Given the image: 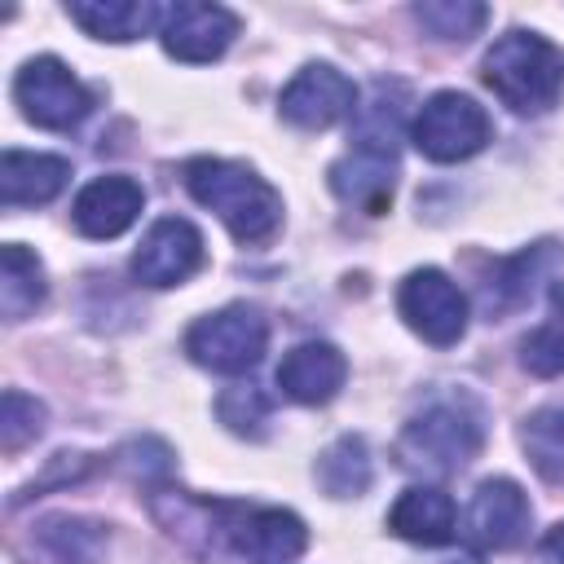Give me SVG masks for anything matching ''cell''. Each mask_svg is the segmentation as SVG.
I'll list each match as a JSON object with an SVG mask.
<instances>
[{
  "mask_svg": "<svg viewBox=\"0 0 564 564\" xmlns=\"http://www.w3.org/2000/svg\"><path fill=\"white\" fill-rule=\"evenodd\" d=\"M264 344H269V322L251 304L216 308V313L198 317L185 330V352L198 366L216 370V375H242V370H251L264 357Z\"/></svg>",
  "mask_w": 564,
  "mask_h": 564,
  "instance_id": "8992f818",
  "label": "cell"
},
{
  "mask_svg": "<svg viewBox=\"0 0 564 564\" xmlns=\"http://www.w3.org/2000/svg\"><path fill=\"white\" fill-rule=\"evenodd\" d=\"M414 22L436 40H471L489 22V9L476 0H423L414 4Z\"/></svg>",
  "mask_w": 564,
  "mask_h": 564,
  "instance_id": "d4e9b609",
  "label": "cell"
},
{
  "mask_svg": "<svg viewBox=\"0 0 564 564\" xmlns=\"http://www.w3.org/2000/svg\"><path fill=\"white\" fill-rule=\"evenodd\" d=\"M317 485L330 498H357L370 485V449L361 436H339L322 458H317Z\"/></svg>",
  "mask_w": 564,
  "mask_h": 564,
  "instance_id": "7402d4cb",
  "label": "cell"
},
{
  "mask_svg": "<svg viewBox=\"0 0 564 564\" xmlns=\"http://www.w3.org/2000/svg\"><path fill=\"white\" fill-rule=\"evenodd\" d=\"M216 414L229 432L238 436H260L264 423H269V397L256 388V383H229L216 401Z\"/></svg>",
  "mask_w": 564,
  "mask_h": 564,
  "instance_id": "484cf974",
  "label": "cell"
},
{
  "mask_svg": "<svg viewBox=\"0 0 564 564\" xmlns=\"http://www.w3.org/2000/svg\"><path fill=\"white\" fill-rule=\"evenodd\" d=\"M238 35V18L225 4L176 0L163 9L159 40L176 62H216Z\"/></svg>",
  "mask_w": 564,
  "mask_h": 564,
  "instance_id": "8fae6325",
  "label": "cell"
},
{
  "mask_svg": "<svg viewBox=\"0 0 564 564\" xmlns=\"http://www.w3.org/2000/svg\"><path fill=\"white\" fill-rule=\"evenodd\" d=\"M40 304H44V264L22 242H9L0 251V313L9 322H22Z\"/></svg>",
  "mask_w": 564,
  "mask_h": 564,
  "instance_id": "44dd1931",
  "label": "cell"
},
{
  "mask_svg": "<svg viewBox=\"0 0 564 564\" xmlns=\"http://www.w3.org/2000/svg\"><path fill=\"white\" fill-rule=\"evenodd\" d=\"M485 441V423H480V410L471 397H436L432 405H423L401 441H397V458L401 467L410 471H427V476H445V471H458L476 458Z\"/></svg>",
  "mask_w": 564,
  "mask_h": 564,
  "instance_id": "277c9868",
  "label": "cell"
},
{
  "mask_svg": "<svg viewBox=\"0 0 564 564\" xmlns=\"http://www.w3.org/2000/svg\"><path fill=\"white\" fill-rule=\"evenodd\" d=\"M278 110L286 123L304 128V132H322L330 123H339L344 115L357 110V88L344 70H335L330 62H308L278 97Z\"/></svg>",
  "mask_w": 564,
  "mask_h": 564,
  "instance_id": "30bf717a",
  "label": "cell"
},
{
  "mask_svg": "<svg viewBox=\"0 0 564 564\" xmlns=\"http://www.w3.org/2000/svg\"><path fill=\"white\" fill-rule=\"evenodd\" d=\"M13 101L35 128L66 132L93 110V93L57 57H31L13 79Z\"/></svg>",
  "mask_w": 564,
  "mask_h": 564,
  "instance_id": "ba28073f",
  "label": "cell"
},
{
  "mask_svg": "<svg viewBox=\"0 0 564 564\" xmlns=\"http://www.w3.org/2000/svg\"><path fill=\"white\" fill-rule=\"evenodd\" d=\"M494 123L485 115L480 101H471L467 93H436L419 106L414 115V145L423 159L432 163H458V159H471L476 150H485Z\"/></svg>",
  "mask_w": 564,
  "mask_h": 564,
  "instance_id": "52a82bcc",
  "label": "cell"
},
{
  "mask_svg": "<svg viewBox=\"0 0 564 564\" xmlns=\"http://www.w3.org/2000/svg\"><path fill=\"white\" fill-rule=\"evenodd\" d=\"M520 361L538 379L564 375V282H551V313H546V322L538 330L524 335Z\"/></svg>",
  "mask_w": 564,
  "mask_h": 564,
  "instance_id": "cb8c5ba5",
  "label": "cell"
},
{
  "mask_svg": "<svg viewBox=\"0 0 564 564\" xmlns=\"http://www.w3.org/2000/svg\"><path fill=\"white\" fill-rule=\"evenodd\" d=\"M185 189L194 194V203L216 212L238 242H269L282 225V194L247 163L194 159L185 163Z\"/></svg>",
  "mask_w": 564,
  "mask_h": 564,
  "instance_id": "7a4b0ae2",
  "label": "cell"
},
{
  "mask_svg": "<svg viewBox=\"0 0 564 564\" xmlns=\"http://www.w3.org/2000/svg\"><path fill=\"white\" fill-rule=\"evenodd\" d=\"M485 84L516 115H542L564 93V48L538 31H507L485 53Z\"/></svg>",
  "mask_w": 564,
  "mask_h": 564,
  "instance_id": "3957f363",
  "label": "cell"
},
{
  "mask_svg": "<svg viewBox=\"0 0 564 564\" xmlns=\"http://www.w3.org/2000/svg\"><path fill=\"white\" fill-rule=\"evenodd\" d=\"M538 555H542L546 564H564V520H560L555 529H546V538H542Z\"/></svg>",
  "mask_w": 564,
  "mask_h": 564,
  "instance_id": "f1b7e54d",
  "label": "cell"
},
{
  "mask_svg": "<svg viewBox=\"0 0 564 564\" xmlns=\"http://www.w3.org/2000/svg\"><path fill=\"white\" fill-rule=\"evenodd\" d=\"M555 260H560L555 242H533L529 251H520V256H511V260H498V264L489 269V278L480 282V308H485L489 317H502V313L520 308V304L533 295V282L542 278V269L555 264Z\"/></svg>",
  "mask_w": 564,
  "mask_h": 564,
  "instance_id": "ac0fdd59",
  "label": "cell"
},
{
  "mask_svg": "<svg viewBox=\"0 0 564 564\" xmlns=\"http://www.w3.org/2000/svg\"><path fill=\"white\" fill-rule=\"evenodd\" d=\"M401 101H405V84L379 79L370 88V101L357 106V123L348 137L352 145L344 150V159L330 163V189L366 216H383L392 203V189H397Z\"/></svg>",
  "mask_w": 564,
  "mask_h": 564,
  "instance_id": "6da1fadb",
  "label": "cell"
},
{
  "mask_svg": "<svg viewBox=\"0 0 564 564\" xmlns=\"http://www.w3.org/2000/svg\"><path fill=\"white\" fill-rule=\"evenodd\" d=\"M198 264H203V234L181 216L154 220L132 256V273L145 286H181Z\"/></svg>",
  "mask_w": 564,
  "mask_h": 564,
  "instance_id": "4fadbf2b",
  "label": "cell"
},
{
  "mask_svg": "<svg viewBox=\"0 0 564 564\" xmlns=\"http://www.w3.org/2000/svg\"><path fill=\"white\" fill-rule=\"evenodd\" d=\"M70 176V163L62 154H31V150H4L0 154V203L4 207H35L62 194Z\"/></svg>",
  "mask_w": 564,
  "mask_h": 564,
  "instance_id": "2e32d148",
  "label": "cell"
},
{
  "mask_svg": "<svg viewBox=\"0 0 564 564\" xmlns=\"http://www.w3.org/2000/svg\"><path fill=\"white\" fill-rule=\"evenodd\" d=\"M88 471V458L84 454H53V463H48V471L22 494V498H31V494H40V489H48V485H66V480H79Z\"/></svg>",
  "mask_w": 564,
  "mask_h": 564,
  "instance_id": "83f0119b",
  "label": "cell"
},
{
  "mask_svg": "<svg viewBox=\"0 0 564 564\" xmlns=\"http://www.w3.org/2000/svg\"><path fill=\"white\" fill-rule=\"evenodd\" d=\"M145 207V194L128 176H97L75 194V229L84 238H119Z\"/></svg>",
  "mask_w": 564,
  "mask_h": 564,
  "instance_id": "5bb4252c",
  "label": "cell"
},
{
  "mask_svg": "<svg viewBox=\"0 0 564 564\" xmlns=\"http://www.w3.org/2000/svg\"><path fill=\"white\" fill-rule=\"evenodd\" d=\"M344 379H348L344 352L322 339L295 344L278 366V388L300 405H326L344 388Z\"/></svg>",
  "mask_w": 564,
  "mask_h": 564,
  "instance_id": "9a60e30c",
  "label": "cell"
},
{
  "mask_svg": "<svg viewBox=\"0 0 564 564\" xmlns=\"http://www.w3.org/2000/svg\"><path fill=\"white\" fill-rule=\"evenodd\" d=\"M207 542L229 546L247 564H291L308 546V529L295 511L282 507H242V502H198Z\"/></svg>",
  "mask_w": 564,
  "mask_h": 564,
  "instance_id": "5b68a950",
  "label": "cell"
},
{
  "mask_svg": "<svg viewBox=\"0 0 564 564\" xmlns=\"http://www.w3.org/2000/svg\"><path fill=\"white\" fill-rule=\"evenodd\" d=\"M35 542L53 564H101L106 524L84 516H44L35 529Z\"/></svg>",
  "mask_w": 564,
  "mask_h": 564,
  "instance_id": "ffe728a7",
  "label": "cell"
},
{
  "mask_svg": "<svg viewBox=\"0 0 564 564\" xmlns=\"http://www.w3.org/2000/svg\"><path fill=\"white\" fill-rule=\"evenodd\" d=\"M520 441H524L538 476L551 485H564V405H546V410L529 414L520 427Z\"/></svg>",
  "mask_w": 564,
  "mask_h": 564,
  "instance_id": "603a6c76",
  "label": "cell"
},
{
  "mask_svg": "<svg viewBox=\"0 0 564 564\" xmlns=\"http://www.w3.org/2000/svg\"><path fill=\"white\" fill-rule=\"evenodd\" d=\"M388 529L405 542H419V546H441L454 538L458 529V511H454V498L436 485H414L405 489L392 511H388Z\"/></svg>",
  "mask_w": 564,
  "mask_h": 564,
  "instance_id": "e0dca14e",
  "label": "cell"
},
{
  "mask_svg": "<svg viewBox=\"0 0 564 564\" xmlns=\"http://www.w3.org/2000/svg\"><path fill=\"white\" fill-rule=\"evenodd\" d=\"M66 13L93 40H110V44H128L163 22V9L150 0H70Z\"/></svg>",
  "mask_w": 564,
  "mask_h": 564,
  "instance_id": "d6986e66",
  "label": "cell"
},
{
  "mask_svg": "<svg viewBox=\"0 0 564 564\" xmlns=\"http://www.w3.org/2000/svg\"><path fill=\"white\" fill-rule=\"evenodd\" d=\"M397 308L405 326L436 348L458 344L467 330V300L441 269H414L397 291Z\"/></svg>",
  "mask_w": 564,
  "mask_h": 564,
  "instance_id": "9c48e42d",
  "label": "cell"
},
{
  "mask_svg": "<svg viewBox=\"0 0 564 564\" xmlns=\"http://www.w3.org/2000/svg\"><path fill=\"white\" fill-rule=\"evenodd\" d=\"M529 498L516 480L507 476H489L476 485L471 502H467V516H463V533L485 546V551H511L524 542L529 533Z\"/></svg>",
  "mask_w": 564,
  "mask_h": 564,
  "instance_id": "7c38bea8",
  "label": "cell"
},
{
  "mask_svg": "<svg viewBox=\"0 0 564 564\" xmlns=\"http://www.w3.org/2000/svg\"><path fill=\"white\" fill-rule=\"evenodd\" d=\"M40 432H44V405L35 397L9 388L4 401H0V445H4V454H18Z\"/></svg>",
  "mask_w": 564,
  "mask_h": 564,
  "instance_id": "4316f807",
  "label": "cell"
}]
</instances>
